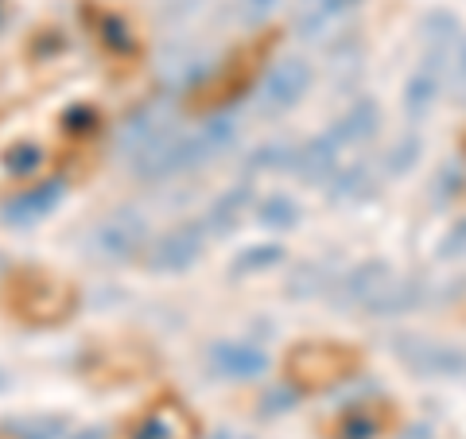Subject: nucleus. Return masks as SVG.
Segmentation results:
<instances>
[{"label":"nucleus","instance_id":"f257e3e1","mask_svg":"<svg viewBox=\"0 0 466 439\" xmlns=\"http://www.w3.org/2000/svg\"><path fill=\"white\" fill-rule=\"evenodd\" d=\"M233 140H238V121L229 113H218L202 128H195V133H175L164 144H156L152 152L137 156L133 171L148 183L167 179V175H183L191 168H202L214 156H222Z\"/></svg>","mask_w":466,"mask_h":439},{"label":"nucleus","instance_id":"f03ea898","mask_svg":"<svg viewBox=\"0 0 466 439\" xmlns=\"http://www.w3.org/2000/svg\"><path fill=\"white\" fill-rule=\"evenodd\" d=\"M8 307L12 315H20L24 323L35 327H55L75 311V288L55 272H39L27 269L20 276H12L8 284Z\"/></svg>","mask_w":466,"mask_h":439},{"label":"nucleus","instance_id":"7ed1b4c3","mask_svg":"<svg viewBox=\"0 0 466 439\" xmlns=\"http://www.w3.org/2000/svg\"><path fill=\"white\" fill-rule=\"evenodd\" d=\"M148 245V218L133 207L109 210L101 222L86 233V249L101 265H128L140 257V249Z\"/></svg>","mask_w":466,"mask_h":439},{"label":"nucleus","instance_id":"20e7f679","mask_svg":"<svg viewBox=\"0 0 466 439\" xmlns=\"http://www.w3.org/2000/svg\"><path fill=\"white\" fill-rule=\"evenodd\" d=\"M354 365H358V354L339 342H303L288 354V377L299 389H327L350 377Z\"/></svg>","mask_w":466,"mask_h":439},{"label":"nucleus","instance_id":"39448f33","mask_svg":"<svg viewBox=\"0 0 466 439\" xmlns=\"http://www.w3.org/2000/svg\"><path fill=\"white\" fill-rule=\"evenodd\" d=\"M167 137H175V109H171L167 97H152L148 106H140L121 128H116V152L137 159L144 152H152L156 144H164Z\"/></svg>","mask_w":466,"mask_h":439},{"label":"nucleus","instance_id":"423d86ee","mask_svg":"<svg viewBox=\"0 0 466 439\" xmlns=\"http://www.w3.org/2000/svg\"><path fill=\"white\" fill-rule=\"evenodd\" d=\"M308 86H311V66L303 63V58H284V63H276L268 70V78L260 82L257 109L265 113V117L284 113V109L296 106L303 94H308Z\"/></svg>","mask_w":466,"mask_h":439},{"label":"nucleus","instance_id":"0eeeda50","mask_svg":"<svg viewBox=\"0 0 466 439\" xmlns=\"http://www.w3.org/2000/svg\"><path fill=\"white\" fill-rule=\"evenodd\" d=\"M207 222H183L171 233H164L152 249H148V265L152 272H183L191 269L202 257V245H207Z\"/></svg>","mask_w":466,"mask_h":439},{"label":"nucleus","instance_id":"6e6552de","mask_svg":"<svg viewBox=\"0 0 466 439\" xmlns=\"http://www.w3.org/2000/svg\"><path fill=\"white\" fill-rule=\"evenodd\" d=\"M63 195H66L63 179L35 183V187H27V191H20L16 199H8L5 207H0V222L12 226V230L35 226V222H43V218L58 207V202H63Z\"/></svg>","mask_w":466,"mask_h":439},{"label":"nucleus","instance_id":"1a4fd4ad","mask_svg":"<svg viewBox=\"0 0 466 439\" xmlns=\"http://www.w3.org/2000/svg\"><path fill=\"white\" fill-rule=\"evenodd\" d=\"M210 370L218 377H233V382H249L268 370L265 350L253 342H214L210 346Z\"/></svg>","mask_w":466,"mask_h":439},{"label":"nucleus","instance_id":"9d476101","mask_svg":"<svg viewBox=\"0 0 466 439\" xmlns=\"http://www.w3.org/2000/svg\"><path fill=\"white\" fill-rule=\"evenodd\" d=\"M195 432L191 413H183L179 404H164L140 420V428L133 432V439H187Z\"/></svg>","mask_w":466,"mask_h":439},{"label":"nucleus","instance_id":"9b49d317","mask_svg":"<svg viewBox=\"0 0 466 439\" xmlns=\"http://www.w3.org/2000/svg\"><path fill=\"white\" fill-rule=\"evenodd\" d=\"M66 416L63 413H35V416H16L8 420L5 432L8 439H63L66 435Z\"/></svg>","mask_w":466,"mask_h":439},{"label":"nucleus","instance_id":"f8f14e48","mask_svg":"<svg viewBox=\"0 0 466 439\" xmlns=\"http://www.w3.org/2000/svg\"><path fill=\"white\" fill-rule=\"evenodd\" d=\"M249 199H253V191H249L245 183L233 187V191H226V195L207 210V218H202V222H207V230L214 233V238H222V233H229L233 226H238V218L245 214V207H249Z\"/></svg>","mask_w":466,"mask_h":439},{"label":"nucleus","instance_id":"ddd939ff","mask_svg":"<svg viewBox=\"0 0 466 439\" xmlns=\"http://www.w3.org/2000/svg\"><path fill=\"white\" fill-rule=\"evenodd\" d=\"M354 5H358V0H299V32L315 36L327 20H334L339 12L354 8Z\"/></svg>","mask_w":466,"mask_h":439},{"label":"nucleus","instance_id":"4468645a","mask_svg":"<svg viewBox=\"0 0 466 439\" xmlns=\"http://www.w3.org/2000/svg\"><path fill=\"white\" fill-rule=\"evenodd\" d=\"M280 260V245H249V249H241L238 257H233V265H229V276H249V272H260V269H268Z\"/></svg>","mask_w":466,"mask_h":439},{"label":"nucleus","instance_id":"2eb2a0df","mask_svg":"<svg viewBox=\"0 0 466 439\" xmlns=\"http://www.w3.org/2000/svg\"><path fill=\"white\" fill-rule=\"evenodd\" d=\"M257 222H260V226H272V230H288V226L299 222V207H296L291 199H284V195H272V199L260 202Z\"/></svg>","mask_w":466,"mask_h":439},{"label":"nucleus","instance_id":"dca6fc26","mask_svg":"<svg viewBox=\"0 0 466 439\" xmlns=\"http://www.w3.org/2000/svg\"><path fill=\"white\" fill-rule=\"evenodd\" d=\"M39 164H43V148H39V144H12V148L5 152V168L12 175H32Z\"/></svg>","mask_w":466,"mask_h":439},{"label":"nucleus","instance_id":"f3484780","mask_svg":"<svg viewBox=\"0 0 466 439\" xmlns=\"http://www.w3.org/2000/svg\"><path fill=\"white\" fill-rule=\"evenodd\" d=\"M97 125H101V117H97L94 106H70L63 113V128H66L70 137H86V133H94Z\"/></svg>","mask_w":466,"mask_h":439},{"label":"nucleus","instance_id":"a211bd4d","mask_svg":"<svg viewBox=\"0 0 466 439\" xmlns=\"http://www.w3.org/2000/svg\"><path fill=\"white\" fill-rule=\"evenodd\" d=\"M101 39H106L113 51H133V36H128L125 20H116V16H106V20H101Z\"/></svg>","mask_w":466,"mask_h":439},{"label":"nucleus","instance_id":"6ab92c4d","mask_svg":"<svg viewBox=\"0 0 466 439\" xmlns=\"http://www.w3.org/2000/svg\"><path fill=\"white\" fill-rule=\"evenodd\" d=\"M276 5H280V0H238V5H233V16L241 24H260Z\"/></svg>","mask_w":466,"mask_h":439},{"label":"nucleus","instance_id":"aec40b11","mask_svg":"<svg viewBox=\"0 0 466 439\" xmlns=\"http://www.w3.org/2000/svg\"><path fill=\"white\" fill-rule=\"evenodd\" d=\"M70 439H106V428H82L78 435H70Z\"/></svg>","mask_w":466,"mask_h":439},{"label":"nucleus","instance_id":"412c9836","mask_svg":"<svg viewBox=\"0 0 466 439\" xmlns=\"http://www.w3.org/2000/svg\"><path fill=\"white\" fill-rule=\"evenodd\" d=\"M210 439H249V435H238V432H214Z\"/></svg>","mask_w":466,"mask_h":439},{"label":"nucleus","instance_id":"4be33fe9","mask_svg":"<svg viewBox=\"0 0 466 439\" xmlns=\"http://www.w3.org/2000/svg\"><path fill=\"white\" fill-rule=\"evenodd\" d=\"M0 27H5V0H0Z\"/></svg>","mask_w":466,"mask_h":439},{"label":"nucleus","instance_id":"5701e85b","mask_svg":"<svg viewBox=\"0 0 466 439\" xmlns=\"http://www.w3.org/2000/svg\"><path fill=\"white\" fill-rule=\"evenodd\" d=\"M0 269H5V260H0Z\"/></svg>","mask_w":466,"mask_h":439}]
</instances>
